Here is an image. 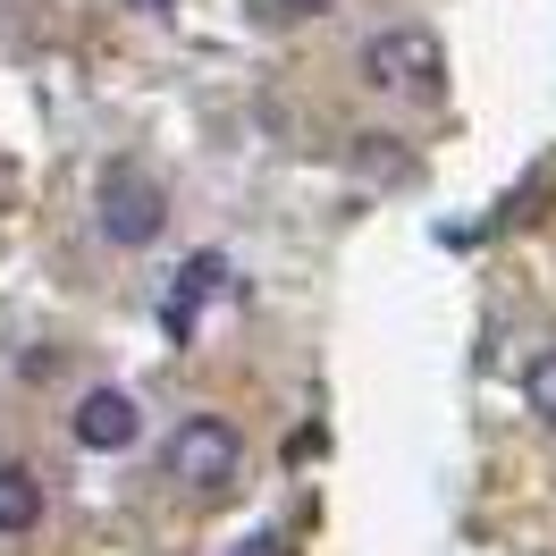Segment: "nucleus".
<instances>
[{
  "mask_svg": "<svg viewBox=\"0 0 556 556\" xmlns=\"http://www.w3.org/2000/svg\"><path fill=\"white\" fill-rule=\"evenodd\" d=\"M93 219H102V237L110 244H152L161 228H169V186L143 169V161H110L102 186H93Z\"/></svg>",
  "mask_w": 556,
  "mask_h": 556,
  "instance_id": "f257e3e1",
  "label": "nucleus"
},
{
  "mask_svg": "<svg viewBox=\"0 0 556 556\" xmlns=\"http://www.w3.org/2000/svg\"><path fill=\"white\" fill-rule=\"evenodd\" d=\"M244 472V439L219 414H186L169 430V481H186L194 497H228Z\"/></svg>",
  "mask_w": 556,
  "mask_h": 556,
  "instance_id": "f03ea898",
  "label": "nucleus"
},
{
  "mask_svg": "<svg viewBox=\"0 0 556 556\" xmlns=\"http://www.w3.org/2000/svg\"><path fill=\"white\" fill-rule=\"evenodd\" d=\"M439 76H447V51L421 26H388V35L363 42V85L371 93H439Z\"/></svg>",
  "mask_w": 556,
  "mask_h": 556,
  "instance_id": "7ed1b4c3",
  "label": "nucleus"
},
{
  "mask_svg": "<svg viewBox=\"0 0 556 556\" xmlns=\"http://www.w3.org/2000/svg\"><path fill=\"white\" fill-rule=\"evenodd\" d=\"M68 430H76V447H85V455H127L143 439V414H136L127 388H85Z\"/></svg>",
  "mask_w": 556,
  "mask_h": 556,
  "instance_id": "20e7f679",
  "label": "nucleus"
},
{
  "mask_svg": "<svg viewBox=\"0 0 556 556\" xmlns=\"http://www.w3.org/2000/svg\"><path fill=\"white\" fill-rule=\"evenodd\" d=\"M219 287H228V262H219V253H194V262L177 270L169 304H161V329H169V346H186V338H194V313H203Z\"/></svg>",
  "mask_w": 556,
  "mask_h": 556,
  "instance_id": "39448f33",
  "label": "nucleus"
},
{
  "mask_svg": "<svg viewBox=\"0 0 556 556\" xmlns=\"http://www.w3.org/2000/svg\"><path fill=\"white\" fill-rule=\"evenodd\" d=\"M42 522V481L26 464H0V540H26Z\"/></svg>",
  "mask_w": 556,
  "mask_h": 556,
  "instance_id": "423d86ee",
  "label": "nucleus"
},
{
  "mask_svg": "<svg viewBox=\"0 0 556 556\" xmlns=\"http://www.w3.org/2000/svg\"><path fill=\"white\" fill-rule=\"evenodd\" d=\"M522 405H531V414L556 430V354H540V363L522 371Z\"/></svg>",
  "mask_w": 556,
  "mask_h": 556,
  "instance_id": "0eeeda50",
  "label": "nucleus"
},
{
  "mask_svg": "<svg viewBox=\"0 0 556 556\" xmlns=\"http://www.w3.org/2000/svg\"><path fill=\"white\" fill-rule=\"evenodd\" d=\"M313 9H329V0H262V17H313Z\"/></svg>",
  "mask_w": 556,
  "mask_h": 556,
  "instance_id": "6e6552de",
  "label": "nucleus"
},
{
  "mask_svg": "<svg viewBox=\"0 0 556 556\" xmlns=\"http://www.w3.org/2000/svg\"><path fill=\"white\" fill-rule=\"evenodd\" d=\"M278 548V540H244V556H270Z\"/></svg>",
  "mask_w": 556,
  "mask_h": 556,
  "instance_id": "1a4fd4ad",
  "label": "nucleus"
},
{
  "mask_svg": "<svg viewBox=\"0 0 556 556\" xmlns=\"http://www.w3.org/2000/svg\"><path fill=\"white\" fill-rule=\"evenodd\" d=\"M127 9H177V0H127Z\"/></svg>",
  "mask_w": 556,
  "mask_h": 556,
  "instance_id": "9d476101",
  "label": "nucleus"
}]
</instances>
